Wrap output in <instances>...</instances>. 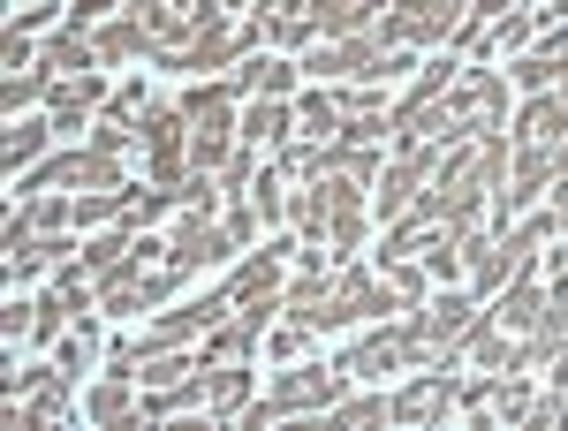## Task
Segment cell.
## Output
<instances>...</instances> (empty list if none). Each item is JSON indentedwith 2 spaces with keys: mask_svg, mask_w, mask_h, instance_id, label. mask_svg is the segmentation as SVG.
<instances>
[{
  "mask_svg": "<svg viewBox=\"0 0 568 431\" xmlns=\"http://www.w3.org/2000/svg\"><path fill=\"white\" fill-rule=\"evenodd\" d=\"M342 393H349V371H342V363H288V371H281V379L265 387V401H251V409H243L235 424L265 431L273 417H311V409L326 417V409H334Z\"/></svg>",
  "mask_w": 568,
  "mask_h": 431,
  "instance_id": "obj_1",
  "label": "cell"
},
{
  "mask_svg": "<svg viewBox=\"0 0 568 431\" xmlns=\"http://www.w3.org/2000/svg\"><path fill=\"white\" fill-rule=\"evenodd\" d=\"M182 114H190V167H227V152H235V144H243V130H235V122H243V114H235V91L227 84H190L175 99Z\"/></svg>",
  "mask_w": 568,
  "mask_h": 431,
  "instance_id": "obj_2",
  "label": "cell"
},
{
  "mask_svg": "<svg viewBox=\"0 0 568 431\" xmlns=\"http://www.w3.org/2000/svg\"><path fill=\"white\" fill-rule=\"evenodd\" d=\"M394 53L372 31H356V39H318L304 53V76L311 84H387Z\"/></svg>",
  "mask_w": 568,
  "mask_h": 431,
  "instance_id": "obj_3",
  "label": "cell"
},
{
  "mask_svg": "<svg viewBox=\"0 0 568 431\" xmlns=\"http://www.w3.org/2000/svg\"><path fill=\"white\" fill-rule=\"evenodd\" d=\"M23 189H69V197H99V189H130L122 182V160L114 152H99V144H84V152H61V160H39L31 174H16Z\"/></svg>",
  "mask_w": 568,
  "mask_h": 431,
  "instance_id": "obj_4",
  "label": "cell"
},
{
  "mask_svg": "<svg viewBox=\"0 0 568 431\" xmlns=\"http://www.w3.org/2000/svg\"><path fill=\"white\" fill-rule=\"evenodd\" d=\"M463 8L470 0H387V16L372 23V39L387 45H425V39H455V23H463Z\"/></svg>",
  "mask_w": 568,
  "mask_h": 431,
  "instance_id": "obj_5",
  "label": "cell"
},
{
  "mask_svg": "<svg viewBox=\"0 0 568 431\" xmlns=\"http://www.w3.org/2000/svg\"><path fill=\"white\" fill-rule=\"evenodd\" d=\"M455 371L463 363H417V379L402 393H387V424H433V417H447L455 409V387H463Z\"/></svg>",
  "mask_w": 568,
  "mask_h": 431,
  "instance_id": "obj_6",
  "label": "cell"
},
{
  "mask_svg": "<svg viewBox=\"0 0 568 431\" xmlns=\"http://www.w3.org/2000/svg\"><path fill=\"white\" fill-rule=\"evenodd\" d=\"M447 106H455L470 130H508V76H500V69H463L455 91H447Z\"/></svg>",
  "mask_w": 568,
  "mask_h": 431,
  "instance_id": "obj_7",
  "label": "cell"
},
{
  "mask_svg": "<svg viewBox=\"0 0 568 431\" xmlns=\"http://www.w3.org/2000/svg\"><path fill=\"white\" fill-rule=\"evenodd\" d=\"M508 84H516V91H568V23L538 31L530 53L508 61Z\"/></svg>",
  "mask_w": 568,
  "mask_h": 431,
  "instance_id": "obj_8",
  "label": "cell"
},
{
  "mask_svg": "<svg viewBox=\"0 0 568 431\" xmlns=\"http://www.w3.org/2000/svg\"><path fill=\"white\" fill-rule=\"evenodd\" d=\"M168 258H175L182 273H205V265L235 258V235H227L213 213H182V219H175V235H168Z\"/></svg>",
  "mask_w": 568,
  "mask_h": 431,
  "instance_id": "obj_9",
  "label": "cell"
},
{
  "mask_svg": "<svg viewBox=\"0 0 568 431\" xmlns=\"http://www.w3.org/2000/svg\"><path fill=\"white\" fill-rule=\"evenodd\" d=\"M326 182V243L349 258V250H364V189L372 182H356V174H318Z\"/></svg>",
  "mask_w": 568,
  "mask_h": 431,
  "instance_id": "obj_10",
  "label": "cell"
},
{
  "mask_svg": "<svg viewBox=\"0 0 568 431\" xmlns=\"http://www.w3.org/2000/svg\"><path fill=\"white\" fill-rule=\"evenodd\" d=\"M281 318H296V326H311V333L349 326V318H342V288H334L326 273H304L296 288H281Z\"/></svg>",
  "mask_w": 568,
  "mask_h": 431,
  "instance_id": "obj_11",
  "label": "cell"
},
{
  "mask_svg": "<svg viewBox=\"0 0 568 431\" xmlns=\"http://www.w3.org/2000/svg\"><path fill=\"white\" fill-rule=\"evenodd\" d=\"M106 99H114V91L99 84V76H61V84H53V99H45V122H53V136H77L91 114L106 106Z\"/></svg>",
  "mask_w": 568,
  "mask_h": 431,
  "instance_id": "obj_12",
  "label": "cell"
},
{
  "mask_svg": "<svg viewBox=\"0 0 568 431\" xmlns=\"http://www.w3.org/2000/svg\"><path fill=\"white\" fill-rule=\"evenodd\" d=\"M334 363H342L349 379H387V371L409 363V333H402V326H379V333H364L356 348H342Z\"/></svg>",
  "mask_w": 568,
  "mask_h": 431,
  "instance_id": "obj_13",
  "label": "cell"
},
{
  "mask_svg": "<svg viewBox=\"0 0 568 431\" xmlns=\"http://www.w3.org/2000/svg\"><path fill=\"white\" fill-rule=\"evenodd\" d=\"M334 288H342V318H387V310H402V296H394L379 273H364L356 258H342Z\"/></svg>",
  "mask_w": 568,
  "mask_h": 431,
  "instance_id": "obj_14",
  "label": "cell"
},
{
  "mask_svg": "<svg viewBox=\"0 0 568 431\" xmlns=\"http://www.w3.org/2000/svg\"><path fill=\"white\" fill-rule=\"evenodd\" d=\"M538 310H546V288L530 280V265L516 273V280H508V288H500V296H485V318H493V326H508L516 341H524L530 326H538Z\"/></svg>",
  "mask_w": 568,
  "mask_h": 431,
  "instance_id": "obj_15",
  "label": "cell"
},
{
  "mask_svg": "<svg viewBox=\"0 0 568 431\" xmlns=\"http://www.w3.org/2000/svg\"><path fill=\"white\" fill-rule=\"evenodd\" d=\"M8 250V280L23 288V280H39L45 265H61V258H77V243H69V227L61 235H23V243H0Z\"/></svg>",
  "mask_w": 568,
  "mask_h": 431,
  "instance_id": "obj_16",
  "label": "cell"
},
{
  "mask_svg": "<svg viewBox=\"0 0 568 431\" xmlns=\"http://www.w3.org/2000/svg\"><path fill=\"white\" fill-rule=\"evenodd\" d=\"M235 130H243V144H258V152H281V144L296 136V106H288V99H251Z\"/></svg>",
  "mask_w": 568,
  "mask_h": 431,
  "instance_id": "obj_17",
  "label": "cell"
},
{
  "mask_svg": "<svg viewBox=\"0 0 568 431\" xmlns=\"http://www.w3.org/2000/svg\"><path fill=\"white\" fill-rule=\"evenodd\" d=\"M84 417H91V424H122V431H136V424H144V417H136V379L106 371V379L84 393Z\"/></svg>",
  "mask_w": 568,
  "mask_h": 431,
  "instance_id": "obj_18",
  "label": "cell"
},
{
  "mask_svg": "<svg viewBox=\"0 0 568 431\" xmlns=\"http://www.w3.org/2000/svg\"><path fill=\"white\" fill-rule=\"evenodd\" d=\"M379 16H387V0H311L318 39H356V31H372Z\"/></svg>",
  "mask_w": 568,
  "mask_h": 431,
  "instance_id": "obj_19",
  "label": "cell"
},
{
  "mask_svg": "<svg viewBox=\"0 0 568 431\" xmlns=\"http://www.w3.org/2000/svg\"><path fill=\"white\" fill-rule=\"evenodd\" d=\"M296 76H304V61H265V53H251V61L227 76V91H251V99H288V91H296Z\"/></svg>",
  "mask_w": 568,
  "mask_h": 431,
  "instance_id": "obj_20",
  "label": "cell"
},
{
  "mask_svg": "<svg viewBox=\"0 0 568 431\" xmlns=\"http://www.w3.org/2000/svg\"><path fill=\"white\" fill-rule=\"evenodd\" d=\"M530 379L524 371H493L485 379V424H530Z\"/></svg>",
  "mask_w": 568,
  "mask_h": 431,
  "instance_id": "obj_21",
  "label": "cell"
},
{
  "mask_svg": "<svg viewBox=\"0 0 568 431\" xmlns=\"http://www.w3.org/2000/svg\"><path fill=\"white\" fill-rule=\"evenodd\" d=\"M91 45H99V61H144V53H152V31L114 8L106 23H91Z\"/></svg>",
  "mask_w": 568,
  "mask_h": 431,
  "instance_id": "obj_22",
  "label": "cell"
},
{
  "mask_svg": "<svg viewBox=\"0 0 568 431\" xmlns=\"http://www.w3.org/2000/svg\"><path fill=\"white\" fill-rule=\"evenodd\" d=\"M258 341H265L258 326H251L243 310H227L213 333H205V356H213V363H251V348H258Z\"/></svg>",
  "mask_w": 568,
  "mask_h": 431,
  "instance_id": "obj_23",
  "label": "cell"
},
{
  "mask_svg": "<svg viewBox=\"0 0 568 431\" xmlns=\"http://www.w3.org/2000/svg\"><path fill=\"white\" fill-rule=\"evenodd\" d=\"M45 144H53V122H23V114H16V130H8V144H0V167L31 174L45 160Z\"/></svg>",
  "mask_w": 568,
  "mask_h": 431,
  "instance_id": "obj_24",
  "label": "cell"
},
{
  "mask_svg": "<svg viewBox=\"0 0 568 431\" xmlns=\"http://www.w3.org/2000/svg\"><path fill=\"white\" fill-rule=\"evenodd\" d=\"M136 235H144V227H130V219H114V227H91V243L77 250V258H84L91 273H114V265L136 250Z\"/></svg>",
  "mask_w": 568,
  "mask_h": 431,
  "instance_id": "obj_25",
  "label": "cell"
},
{
  "mask_svg": "<svg viewBox=\"0 0 568 431\" xmlns=\"http://www.w3.org/2000/svg\"><path fill=\"white\" fill-rule=\"evenodd\" d=\"M39 61L61 69V76H91V69H99V45H91V31H53Z\"/></svg>",
  "mask_w": 568,
  "mask_h": 431,
  "instance_id": "obj_26",
  "label": "cell"
},
{
  "mask_svg": "<svg viewBox=\"0 0 568 431\" xmlns=\"http://www.w3.org/2000/svg\"><path fill=\"white\" fill-rule=\"evenodd\" d=\"M296 130L318 136V144H334V136H342V106H334V91H326V84H311L304 99H296Z\"/></svg>",
  "mask_w": 568,
  "mask_h": 431,
  "instance_id": "obj_27",
  "label": "cell"
},
{
  "mask_svg": "<svg viewBox=\"0 0 568 431\" xmlns=\"http://www.w3.org/2000/svg\"><path fill=\"white\" fill-rule=\"evenodd\" d=\"M235 288V302H258V296H281V250H251L243 258V273L227 280Z\"/></svg>",
  "mask_w": 568,
  "mask_h": 431,
  "instance_id": "obj_28",
  "label": "cell"
},
{
  "mask_svg": "<svg viewBox=\"0 0 568 431\" xmlns=\"http://www.w3.org/2000/svg\"><path fill=\"white\" fill-rule=\"evenodd\" d=\"M530 39H538V8H524V0H516V8H508V16L493 23L485 53H508V61H516V53H530Z\"/></svg>",
  "mask_w": 568,
  "mask_h": 431,
  "instance_id": "obj_29",
  "label": "cell"
},
{
  "mask_svg": "<svg viewBox=\"0 0 568 431\" xmlns=\"http://www.w3.org/2000/svg\"><path fill=\"white\" fill-rule=\"evenodd\" d=\"M45 99H53V69H16V76H8V84H0V106H8V114H23V106H45Z\"/></svg>",
  "mask_w": 568,
  "mask_h": 431,
  "instance_id": "obj_30",
  "label": "cell"
},
{
  "mask_svg": "<svg viewBox=\"0 0 568 431\" xmlns=\"http://www.w3.org/2000/svg\"><path fill=\"white\" fill-rule=\"evenodd\" d=\"M273 167L288 174V182H311V174H326V144H318V136H288V144H281V152H273Z\"/></svg>",
  "mask_w": 568,
  "mask_h": 431,
  "instance_id": "obj_31",
  "label": "cell"
},
{
  "mask_svg": "<svg viewBox=\"0 0 568 431\" xmlns=\"http://www.w3.org/2000/svg\"><path fill=\"white\" fill-rule=\"evenodd\" d=\"M326 424L334 431H372V424H387V401H379V393H342V401L326 409Z\"/></svg>",
  "mask_w": 568,
  "mask_h": 431,
  "instance_id": "obj_32",
  "label": "cell"
},
{
  "mask_svg": "<svg viewBox=\"0 0 568 431\" xmlns=\"http://www.w3.org/2000/svg\"><path fill=\"white\" fill-rule=\"evenodd\" d=\"M281 182H288L281 167H258V182H251V205H258L265 227H281V219H288V189H281Z\"/></svg>",
  "mask_w": 568,
  "mask_h": 431,
  "instance_id": "obj_33",
  "label": "cell"
},
{
  "mask_svg": "<svg viewBox=\"0 0 568 431\" xmlns=\"http://www.w3.org/2000/svg\"><path fill=\"white\" fill-rule=\"evenodd\" d=\"M175 205V189H160V182H144V189H122V219L130 227H152V219Z\"/></svg>",
  "mask_w": 568,
  "mask_h": 431,
  "instance_id": "obj_34",
  "label": "cell"
},
{
  "mask_svg": "<svg viewBox=\"0 0 568 431\" xmlns=\"http://www.w3.org/2000/svg\"><path fill=\"white\" fill-rule=\"evenodd\" d=\"M387 288L402 296V310H417V302L433 296V273H425V265H409V258H387Z\"/></svg>",
  "mask_w": 568,
  "mask_h": 431,
  "instance_id": "obj_35",
  "label": "cell"
},
{
  "mask_svg": "<svg viewBox=\"0 0 568 431\" xmlns=\"http://www.w3.org/2000/svg\"><path fill=\"white\" fill-rule=\"evenodd\" d=\"M91 356H99V326H91V310H84V318L61 333V371H84Z\"/></svg>",
  "mask_w": 568,
  "mask_h": 431,
  "instance_id": "obj_36",
  "label": "cell"
},
{
  "mask_svg": "<svg viewBox=\"0 0 568 431\" xmlns=\"http://www.w3.org/2000/svg\"><path fill=\"white\" fill-rule=\"evenodd\" d=\"M190 371H197V363H190L182 348H160V356H144V371H136V379H144V387H182Z\"/></svg>",
  "mask_w": 568,
  "mask_h": 431,
  "instance_id": "obj_37",
  "label": "cell"
},
{
  "mask_svg": "<svg viewBox=\"0 0 568 431\" xmlns=\"http://www.w3.org/2000/svg\"><path fill=\"white\" fill-rule=\"evenodd\" d=\"M220 227H227V235H235V250H251V243H258V205H251V197H227V213H220Z\"/></svg>",
  "mask_w": 568,
  "mask_h": 431,
  "instance_id": "obj_38",
  "label": "cell"
},
{
  "mask_svg": "<svg viewBox=\"0 0 568 431\" xmlns=\"http://www.w3.org/2000/svg\"><path fill=\"white\" fill-rule=\"evenodd\" d=\"M99 114H106V122H122V130H136V122L152 114V99H144V84H122L106 106H99Z\"/></svg>",
  "mask_w": 568,
  "mask_h": 431,
  "instance_id": "obj_39",
  "label": "cell"
},
{
  "mask_svg": "<svg viewBox=\"0 0 568 431\" xmlns=\"http://www.w3.org/2000/svg\"><path fill=\"white\" fill-rule=\"evenodd\" d=\"M31 310H39V302H8V310H0V341H8V363H16V356H23V341H31Z\"/></svg>",
  "mask_w": 568,
  "mask_h": 431,
  "instance_id": "obj_40",
  "label": "cell"
},
{
  "mask_svg": "<svg viewBox=\"0 0 568 431\" xmlns=\"http://www.w3.org/2000/svg\"><path fill=\"white\" fill-rule=\"evenodd\" d=\"M304 348H311V326H296V318H281V326L265 333V356H281V363H296Z\"/></svg>",
  "mask_w": 568,
  "mask_h": 431,
  "instance_id": "obj_41",
  "label": "cell"
},
{
  "mask_svg": "<svg viewBox=\"0 0 568 431\" xmlns=\"http://www.w3.org/2000/svg\"><path fill=\"white\" fill-rule=\"evenodd\" d=\"M122 16H136V23H144V31L160 39V31L175 23V0H122Z\"/></svg>",
  "mask_w": 568,
  "mask_h": 431,
  "instance_id": "obj_42",
  "label": "cell"
},
{
  "mask_svg": "<svg viewBox=\"0 0 568 431\" xmlns=\"http://www.w3.org/2000/svg\"><path fill=\"white\" fill-rule=\"evenodd\" d=\"M530 424H538V431H554V424H568V387H554V393H538V401H530Z\"/></svg>",
  "mask_w": 568,
  "mask_h": 431,
  "instance_id": "obj_43",
  "label": "cell"
},
{
  "mask_svg": "<svg viewBox=\"0 0 568 431\" xmlns=\"http://www.w3.org/2000/svg\"><path fill=\"white\" fill-rule=\"evenodd\" d=\"M0 61H8V76H16V69H39V61H31V31H23V23H8V39H0Z\"/></svg>",
  "mask_w": 568,
  "mask_h": 431,
  "instance_id": "obj_44",
  "label": "cell"
},
{
  "mask_svg": "<svg viewBox=\"0 0 568 431\" xmlns=\"http://www.w3.org/2000/svg\"><path fill=\"white\" fill-rule=\"evenodd\" d=\"M130 136H136V130H122V122H106V114H99L84 144H99V152H114V160H122V152H130Z\"/></svg>",
  "mask_w": 568,
  "mask_h": 431,
  "instance_id": "obj_45",
  "label": "cell"
},
{
  "mask_svg": "<svg viewBox=\"0 0 568 431\" xmlns=\"http://www.w3.org/2000/svg\"><path fill=\"white\" fill-rule=\"evenodd\" d=\"M114 8H122V0H77V8H69V31H91V23H106Z\"/></svg>",
  "mask_w": 568,
  "mask_h": 431,
  "instance_id": "obj_46",
  "label": "cell"
},
{
  "mask_svg": "<svg viewBox=\"0 0 568 431\" xmlns=\"http://www.w3.org/2000/svg\"><path fill=\"white\" fill-rule=\"evenodd\" d=\"M326 258H342V250H326V243H304V250H296V273H326Z\"/></svg>",
  "mask_w": 568,
  "mask_h": 431,
  "instance_id": "obj_47",
  "label": "cell"
},
{
  "mask_svg": "<svg viewBox=\"0 0 568 431\" xmlns=\"http://www.w3.org/2000/svg\"><path fill=\"white\" fill-rule=\"evenodd\" d=\"M546 379H554V387H568V348L554 356V363H546Z\"/></svg>",
  "mask_w": 568,
  "mask_h": 431,
  "instance_id": "obj_48",
  "label": "cell"
},
{
  "mask_svg": "<svg viewBox=\"0 0 568 431\" xmlns=\"http://www.w3.org/2000/svg\"><path fill=\"white\" fill-rule=\"evenodd\" d=\"M554 213H561V227H568V182H554Z\"/></svg>",
  "mask_w": 568,
  "mask_h": 431,
  "instance_id": "obj_49",
  "label": "cell"
},
{
  "mask_svg": "<svg viewBox=\"0 0 568 431\" xmlns=\"http://www.w3.org/2000/svg\"><path fill=\"white\" fill-rule=\"evenodd\" d=\"M554 182H568V136H561V160H554Z\"/></svg>",
  "mask_w": 568,
  "mask_h": 431,
  "instance_id": "obj_50",
  "label": "cell"
}]
</instances>
